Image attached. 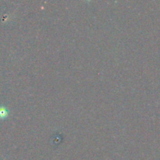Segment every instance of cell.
Masks as SVG:
<instances>
[{
    "label": "cell",
    "mask_w": 160,
    "mask_h": 160,
    "mask_svg": "<svg viewBox=\"0 0 160 160\" xmlns=\"http://www.w3.org/2000/svg\"><path fill=\"white\" fill-rule=\"evenodd\" d=\"M9 115V111L5 106H0V118L5 119Z\"/></svg>",
    "instance_id": "6da1fadb"
}]
</instances>
